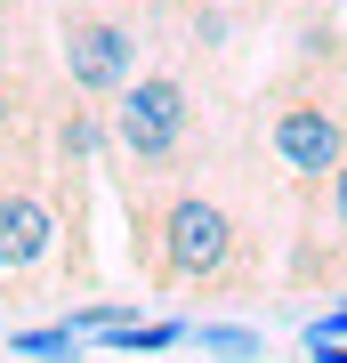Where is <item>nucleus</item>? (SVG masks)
<instances>
[{
    "label": "nucleus",
    "instance_id": "20e7f679",
    "mask_svg": "<svg viewBox=\"0 0 347 363\" xmlns=\"http://www.w3.org/2000/svg\"><path fill=\"white\" fill-rule=\"evenodd\" d=\"M291 291H347V162L315 186L307 202H291Z\"/></svg>",
    "mask_w": 347,
    "mask_h": 363
},
{
    "label": "nucleus",
    "instance_id": "f8f14e48",
    "mask_svg": "<svg viewBox=\"0 0 347 363\" xmlns=\"http://www.w3.org/2000/svg\"><path fill=\"white\" fill-rule=\"evenodd\" d=\"M121 9H138V16H162V9H178V0H121Z\"/></svg>",
    "mask_w": 347,
    "mask_h": 363
},
{
    "label": "nucleus",
    "instance_id": "0eeeda50",
    "mask_svg": "<svg viewBox=\"0 0 347 363\" xmlns=\"http://www.w3.org/2000/svg\"><path fill=\"white\" fill-rule=\"evenodd\" d=\"M194 339H202V355H226V363H258V355H267V339L243 331V323H202Z\"/></svg>",
    "mask_w": 347,
    "mask_h": 363
},
{
    "label": "nucleus",
    "instance_id": "f03ea898",
    "mask_svg": "<svg viewBox=\"0 0 347 363\" xmlns=\"http://www.w3.org/2000/svg\"><path fill=\"white\" fill-rule=\"evenodd\" d=\"M105 145H114L121 194H162V186L202 178L210 162V105L186 65H145L105 105Z\"/></svg>",
    "mask_w": 347,
    "mask_h": 363
},
{
    "label": "nucleus",
    "instance_id": "39448f33",
    "mask_svg": "<svg viewBox=\"0 0 347 363\" xmlns=\"http://www.w3.org/2000/svg\"><path fill=\"white\" fill-rule=\"evenodd\" d=\"M65 250V218L33 178H0V298L33 291L40 267Z\"/></svg>",
    "mask_w": 347,
    "mask_h": 363
},
{
    "label": "nucleus",
    "instance_id": "ddd939ff",
    "mask_svg": "<svg viewBox=\"0 0 347 363\" xmlns=\"http://www.w3.org/2000/svg\"><path fill=\"white\" fill-rule=\"evenodd\" d=\"M339 105H347V73H339Z\"/></svg>",
    "mask_w": 347,
    "mask_h": 363
},
{
    "label": "nucleus",
    "instance_id": "423d86ee",
    "mask_svg": "<svg viewBox=\"0 0 347 363\" xmlns=\"http://www.w3.org/2000/svg\"><path fill=\"white\" fill-rule=\"evenodd\" d=\"M178 339H194V323H121V331H105V347L114 355H170Z\"/></svg>",
    "mask_w": 347,
    "mask_h": 363
},
{
    "label": "nucleus",
    "instance_id": "1a4fd4ad",
    "mask_svg": "<svg viewBox=\"0 0 347 363\" xmlns=\"http://www.w3.org/2000/svg\"><path fill=\"white\" fill-rule=\"evenodd\" d=\"M9 347H16V355H73V363H81V331H65V323H49V331H16Z\"/></svg>",
    "mask_w": 347,
    "mask_h": 363
},
{
    "label": "nucleus",
    "instance_id": "7ed1b4c3",
    "mask_svg": "<svg viewBox=\"0 0 347 363\" xmlns=\"http://www.w3.org/2000/svg\"><path fill=\"white\" fill-rule=\"evenodd\" d=\"M154 65V25L121 0H57V73L81 105H114Z\"/></svg>",
    "mask_w": 347,
    "mask_h": 363
},
{
    "label": "nucleus",
    "instance_id": "9b49d317",
    "mask_svg": "<svg viewBox=\"0 0 347 363\" xmlns=\"http://www.w3.org/2000/svg\"><path fill=\"white\" fill-rule=\"evenodd\" d=\"M307 363H347V339H307Z\"/></svg>",
    "mask_w": 347,
    "mask_h": 363
},
{
    "label": "nucleus",
    "instance_id": "f257e3e1",
    "mask_svg": "<svg viewBox=\"0 0 347 363\" xmlns=\"http://www.w3.org/2000/svg\"><path fill=\"white\" fill-rule=\"evenodd\" d=\"M121 210H129V259L154 291H258L267 274L250 210L210 178L121 194Z\"/></svg>",
    "mask_w": 347,
    "mask_h": 363
},
{
    "label": "nucleus",
    "instance_id": "6e6552de",
    "mask_svg": "<svg viewBox=\"0 0 347 363\" xmlns=\"http://www.w3.org/2000/svg\"><path fill=\"white\" fill-rule=\"evenodd\" d=\"M121 323H138V298H89V307H73L65 315V331H121Z\"/></svg>",
    "mask_w": 347,
    "mask_h": 363
},
{
    "label": "nucleus",
    "instance_id": "9d476101",
    "mask_svg": "<svg viewBox=\"0 0 347 363\" xmlns=\"http://www.w3.org/2000/svg\"><path fill=\"white\" fill-rule=\"evenodd\" d=\"M307 339H347V307H331V315H315V323H307Z\"/></svg>",
    "mask_w": 347,
    "mask_h": 363
}]
</instances>
